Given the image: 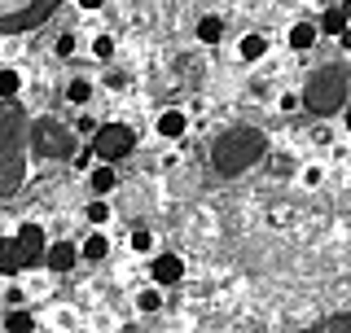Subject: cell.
I'll return each mask as SVG.
<instances>
[{
	"mask_svg": "<svg viewBox=\"0 0 351 333\" xmlns=\"http://www.w3.org/2000/svg\"><path fill=\"white\" fill-rule=\"evenodd\" d=\"M27 123L31 114L18 97H0V197H14L27 184Z\"/></svg>",
	"mask_w": 351,
	"mask_h": 333,
	"instance_id": "6da1fadb",
	"label": "cell"
},
{
	"mask_svg": "<svg viewBox=\"0 0 351 333\" xmlns=\"http://www.w3.org/2000/svg\"><path fill=\"white\" fill-rule=\"evenodd\" d=\"M263 153H268V132L255 127V123H241V127H228V132H219V136L211 140V171L215 175H241V171H250Z\"/></svg>",
	"mask_w": 351,
	"mask_h": 333,
	"instance_id": "7a4b0ae2",
	"label": "cell"
},
{
	"mask_svg": "<svg viewBox=\"0 0 351 333\" xmlns=\"http://www.w3.org/2000/svg\"><path fill=\"white\" fill-rule=\"evenodd\" d=\"M347 92H351V71L343 62H325L316 66L312 75L303 79L299 97H303V110H312L316 119H329L347 106Z\"/></svg>",
	"mask_w": 351,
	"mask_h": 333,
	"instance_id": "3957f363",
	"label": "cell"
},
{
	"mask_svg": "<svg viewBox=\"0 0 351 333\" xmlns=\"http://www.w3.org/2000/svg\"><path fill=\"white\" fill-rule=\"evenodd\" d=\"M27 149L36 158H49V162H66L75 153V132L62 123V119H31L27 123Z\"/></svg>",
	"mask_w": 351,
	"mask_h": 333,
	"instance_id": "277c9868",
	"label": "cell"
},
{
	"mask_svg": "<svg viewBox=\"0 0 351 333\" xmlns=\"http://www.w3.org/2000/svg\"><path fill=\"white\" fill-rule=\"evenodd\" d=\"M62 0H0V36H22L53 18Z\"/></svg>",
	"mask_w": 351,
	"mask_h": 333,
	"instance_id": "5b68a950",
	"label": "cell"
},
{
	"mask_svg": "<svg viewBox=\"0 0 351 333\" xmlns=\"http://www.w3.org/2000/svg\"><path fill=\"white\" fill-rule=\"evenodd\" d=\"M136 127H128V123H97V132L88 136V149L97 153L101 162H123L136 153Z\"/></svg>",
	"mask_w": 351,
	"mask_h": 333,
	"instance_id": "8992f818",
	"label": "cell"
},
{
	"mask_svg": "<svg viewBox=\"0 0 351 333\" xmlns=\"http://www.w3.org/2000/svg\"><path fill=\"white\" fill-rule=\"evenodd\" d=\"M40 259H44V254H36L31 246H22L18 232H14V237H5V232H0V276H22V272L36 268Z\"/></svg>",
	"mask_w": 351,
	"mask_h": 333,
	"instance_id": "52a82bcc",
	"label": "cell"
},
{
	"mask_svg": "<svg viewBox=\"0 0 351 333\" xmlns=\"http://www.w3.org/2000/svg\"><path fill=\"white\" fill-rule=\"evenodd\" d=\"M149 281L158 285V290H171V285H180V281H184V259H180L176 250L154 254V263H149Z\"/></svg>",
	"mask_w": 351,
	"mask_h": 333,
	"instance_id": "ba28073f",
	"label": "cell"
},
{
	"mask_svg": "<svg viewBox=\"0 0 351 333\" xmlns=\"http://www.w3.org/2000/svg\"><path fill=\"white\" fill-rule=\"evenodd\" d=\"M40 263H44L49 272H71L75 263H80V246H71V241H49Z\"/></svg>",
	"mask_w": 351,
	"mask_h": 333,
	"instance_id": "9c48e42d",
	"label": "cell"
},
{
	"mask_svg": "<svg viewBox=\"0 0 351 333\" xmlns=\"http://www.w3.org/2000/svg\"><path fill=\"white\" fill-rule=\"evenodd\" d=\"M88 188H93L97 197H110L119 188V171H114V162H101L97 158L93 166H88Z\"/></svg>",
	"mask_w": 351,
	"mask_h": 333,
	"instance_id": "30bf717a",
	"label": "cell"
},
{
	"mask_svg": "<svg viewBox=\"0 0 351 333\" xmlns=\"http://www.w3.org/2000/svg\"><path fill=\"white\" fill-rule=\"evenodd\" d=\"M154 132H158V136L162 140H180L184 136V132H189V114H184V110H162V114H158V123H154Z\"/></svg>",
	"mask_w": 351,
	"mask_h": 333,
	"instance_id": "8fae6325",
	"label": "cell"
},
{
	"mask_svg": "<svg viewBox=\"0 0 351 333\" xmlns=\"http://www.w3.org/2000/svg\"><path fill=\"white\" fill-rule=\"evenodd\" d=\"M316 40H321V31H316V22H294L290 36H285V44H290L294 53H312Z\"/></svg>",
	"mask_w": 351,
	"mask_h": 333,
	"instance_id": "7c38bea8",
	"label": "cell"
},
{
	"mask_svg": "<svg viewBox=\"0 0 351 333\" xmlns=\"http://www.w3.org/2000/svg\"><path fill=\"white\" fill-rule=\"evenodd\" d=\"M197 44H206V49H215L219 40H224V18L219 14H206V18H197Z\"/></svg>",
	"mask_w": 351,
	"mask_h": 333,
	"instance_id": "4fadbf2b",
	"label": "cell"
},
{
	"mask_svg": "<svg viewBox=\"0 0 351 333\" xmlns=\"http://www.w3.org/2000/svg\"><path fill=\"white\" fill-rule=\"evenodd\" d=\"M237 58L241 62H263L268 58V36H259V31L255 36H241L237 40Z\"/></svg>",
	"mask_w": 351,
	"mask_h": 333,
	"instance_id": "5bb4252c",
	"label": "cell"
},
{
	"mask_svg": "<svg viewBox=\"0 0 351 333\" xmlns=\"http://www.w3.org/2000/svg\"><path fill=\"white\" fill-rule=\"evenodd\" d=\"M106 254H110V237H106L101 228H93V232H88V241L80 246V259H88V263H101Z\"/></svg>",
	"mask_w": 351,
	"mask_h": 333,
	"instance_id": "9a60e30c",
	"label": "cell"
},
{
	"mask_svg": "<svg viewBox=\"0 0 351 333\" xmlns=\"http://www.w3.org/2000/svg\"><path fill=\"white\" fill-rule=\"evenodd\" d=\"M110 215H114V210H110V197H93V202L84 206V219H88L93 228H106Z\"/></svg>",
	"mask_w": 351,
	"mask_h": 333,
	"instance_id": "2e32d148",
	"label": "cell"
},
{
	"mask_svg": "<svg viewBox=\"0 0 351 333\" xmlns=\"http://www.w3.org/2000/svg\"><path fill=\"white\" fill-rule=\"evenodd\" d=\"M343 27H347V14H343V9H325L321 22H316V31H321V36H338Z\"/></svg>",
	"mask_w": 351,
	"mask_h": 333,
	"instance_id": "e0dca14e",
	"label": "cell"
},
{
	"mask_svg": "<svg viewBox=\"0 0 351 333\" xmlns=\"http://www.w3.org/2000/svg\"><path fill=\"white\" fill-rule=\"evenodd\" d=\"M136 312H145V316L162 312V290H158V285H149V290H141V294H136Z\"/></svg>",
	"mask_w": 351,
	"mask_h": 333,
	"instance_id": "ac0fdd59",
	"label": "cell"
},
{
	"mask_svg": "<svg viewBox=\"0 0 351 333\" xmlns=\"http://www.w3.org/2000/svg\"><path fill=\"white\" fill-rule=\"evenodd\" d=\"M66 101H71V106H88V101H93V84H88V79H71V84H66Z\"/></svg>",
	"mask_w": 351,
	"mask_h": 333,
	"instance_id": "d6986e66",
	"label": "cell"
},
{
	"mask_svg": "<svg viewBox=\"0 0 351 333\" xmlns=\"http://www.w3.org/2000/svg\"><path fill=\"white\" fill-rule=\"evenodd\" d=\"M22 92V75L14 66H0V97H18Z\"/></svg>",
	"mask_w": 351,
	"mask_h": 333,
	"instance_id": "ffe728a7",
	"label": "cell"
},
{
	"mask_svg": "<svg viewBox=\"0 0 351 333\" xmlns=\"http://www.w3.org/2000/svg\"><path fill=\"white\" fill-rule=\"evenodd\" d=\"M0 325L14 329V333H31V329H36V316H31V312H9L5 320H0Z\"/></svg>",
	"mask_w": 351,
	"mask_h": 333,
	"instance_id": "44dd1931",
	"label": "cell"
},
{
	"mask_svg": "<svg viewBox=\"0 0 351 333\" xmlns=\"http://www.w3.org/2000/svg\"><path fill=\"white\" fill-rule=\"evenodd\" d=\"M128 246L136 250V254H149V250H154V232L136 224V228H132V237H128Z\"/></svg>",
	"mask_w": 351,
	"mask_h": 333,
	"instance_id": "7402d4cb",
	"label": "cell"
},
{
	"mask_svg": "<svg viewBox=\"0 0 351 333\" xmlns=\"http://www.w3.org/2000/svg\"><path fill=\"white\" fill-rule=\"evenodd\" d=\"M93 58L97 62H110V58H114V36H106V31H101V36L93 40Z\"/></svg>",
	"mask_w": 351,
	"mask_h": 333,
	"instance_id": "603a6c76",
	"label": "cell"
},
{
	"mask_svg": "<svg viewBox=\"0 0 351 333\" xmlns=\"http://www.w3.org/2000/svg\"><path fill=\"white\" fill-rule=\"evenodd\" d=\"M299 180H303L307 188H316V184H321V180H325V166H321V162H312V166H303V171H299Z\"/></svg>",
	"mask_w": 351,
	"mask_h": 333,
	"instance_id": "cb8c5ba5",
	"label": "cell"
},
{
	"mask_svg": "<svg viewBox=\"0 0 351 333\" xmlns=\"http://www.w3.org/2000/svg\"><path fill=\"white\" fill-rule=\"evenodd\" d=\"M277 110H281V114H294V110H303V97L299 92H281L277 97Z\"/></svg>",
	"mask_w": 351,
	"mask_h": 333,
	"instance_id": "d4e9b609",
	"label": "cell"
},
{
	"mask_svg": "<svg viewBox=\"0 0 351 333\" xmlns=\"http://www.w3.org/2000/svg\"><path fill=\"white\" fill-rule=\"evenodd\" d=\"M75 49H80V40H75V36H58V44H53L58 58H75Z\"/></svg>",
	"mask_w": 351,
	"mask_h": 333,
	"instance_id": "484cf974",
	"label": "cell"
},
{
	"mask_svg": "<svg viewBox=\"0 0 351 333\" xmlns=\"http://www.w3.org/2000/svg\"><path fill=\"white\" fill-rule=\"evenodd\" d=\"M93 132H97V119L93 114H80V119H75V136H93Z\"/></svg>",
	"mask_w": 351,
	"mask_h": 333,
	"instance_id": "4316f807",
	"label": "cell"
},
{
	"mask_svg": "<svg viewBox=\"0 0 351 333\" xmlns=\"http://www.w3.org/2000/svg\"><path fill=\"white\" fill-rule=\"evenodd\" d=\"M71 158H75V166H80V171H88V166L97 162V153H93V149H80V153H71Z\"/></svg>",
	"mask_w": 351,
	"mask_h": 333,
	"instance_id": "83f0119b",
	"label": "cell"
},
{
	"mask_svg": "<svg viewBox=\"0 0 351 333\" xmlns=\"http://www.w3.org/2000/svg\"><path fill=\"white\" fill-rule=\"evenodd\" d=\"M321 329H334V333H343V329H351V316H334V320H321Z\"/></svg>",
	"mask_w": 351,
	"mask_h": 333,
	"instance_id": "f1b7e54d",
	"label": "cell"
},
{
	"mask_svg": "<svg viewBox=\"0 0 351 333\" xmlns=\"http://www.w3.org/2000/svg\"><path fill=\"white\" fill-rule=\"evenodd\" d=\"M312 140H316V145H329V140H334V132H329L325 123H316L312 127Z\"/></svg>",
	"mask_w": 351,
	"mask_h": 333,
	"instance_id": "f546056e",
	"label": "cell"
},
{
	"mask_svg": "<svg viewBox=\"0 0 351 333\" xmlns=\"http://www.w3.org/2000/svg\"><path fill=\"white\" fill-rule=\"evenodd\" d=\"M334 40H338V49H343V53H351V22H347V27H343V31H338V36H334Z\"/></svg>",
	"mask_w": 351,
	"mask_h": 333,
	"instance_id": "4dcf8cb0",
	"label": "cell"
},
{
	"mask_svg": "<svg viewBox=\"0 0 351 333\" xmlns=\"http://www.w3.org/2000/svg\"><path fill=\"white\" fill-rule=\"evenodd\" d=\"M106 84H110V88H128V75H123V71H110Z\"/></svg>",
	"mask_w": 351,
	"mask_h": 333,
	"instance_id": "1f68e13d",
	"label": "cell"
},
{
	"mask_svg": "<svg viewBox=\"0 0 351 333\" xmlns=\"http://www.w3.org/2000/svg\"><path fill=\"white\" fill-rule=\"evenodd\" d=\"M75 5H80V9H84V14H97V9H101V5H106V0H75Z\"/></svg>",
	"mask_w": 351,
	"mask_h": 333,
	"instance_id": "d6a6232c",
	"label": "cell"
},
{
	"mask_svg": "<svg viewBox=\"0 0 351 333\" xmlns=\"http://www.w3.org/2000/svg\"><path fill=\"white\" fill-rule=\"evenodd\" d=\"M338 114H343V132L351 136V106H343V110H338Z\"/></svg>",
	"mask_w": 351,
	"mask_h": 333,
	"instance_id": "836d02e7",
	"label": "cell"
},
{
	"mask_svg": "<svg viewBox=\"0 0 351 333\" xmlns=\"http://www.w3.org/2000/svg\"><path fill=\"white\" fill-rule=\"evenodd\" d=\"M343 14H347V22H351V0H347V5H343Z\"/></svg>",
	"mask_w": 351,
	"mask_h": 333,
	"instance_id": "e575fe53",
	"label": "cell"
},
{
	"mask_svg": "<svg viewBox=\"0 0 351 333\" xmlns=\"http://www.w3.org/2000/svg\"><path fill=\"white\" fill-rule=\"evenodd\" d=\"M268 5H281V0H268Z\"/></svg>",
	"mask_w": 351,
	"mask_h": 333,
	"instance_id": "d590c367",
	"label": "cell"
}]
</instances>
